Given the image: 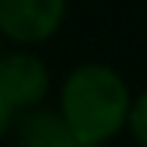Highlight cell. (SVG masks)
Wrapping results in <instances>:
<instances>
[{
	"label": "cell",
	"mask_w": 147,
	"mask_h": 147,
	"mask_svg": "<svg viewBox=\"0 0 147 147\" xmlns=\"http://www.w3.org/2000/svg\"><path fill=\"white\" fill-rule=\"evenodd\" d=\"M130 87L107 63H81L61 84V118L87 147L113 141L130 113Z\"/></svg>",
	"instance_id": "cell-1"
},
{
	"label": "cell",
	"mask_w": 147,
	"mask_h": 147,
	"mask_svg": "<svg viewBox=\"0 0 147 147\" xmlns=\"http://www.w3.org/2000/svg\"><path fill=\"white\" fill-rule=\"evenodd\" d=\"M66 0H0V38L35 46L61 32Z\"/></svg>",
	"instance_id": "cell-2"
},
{
	"label": "cell",
	"mask_w": 147,
	"mask_h": 147,
	"mask_svg": "<svg viewBox=\"0 0 147 147\" xmlns=\"http://www.w3.org/2000/svg\"><path fill=\"white\" fill-rule=\"evenodd\" d=\"M46 92H49V69L35 52L18 49L0 55V95L9 101L15 113L40 107Z\"/></svg>",
	"instance_id": "cell-3"
},
{
	"label": "cell",
	"mask_w": 147,
	"mask_h": 147,
	"mask_svg": "<svg viewBox=\"0 0 147 147\" xmlns=\"http://www.w3.org/2000/svg\"><path fill=\"white\" fill-rule=\"evenodd\" d=\"M18 144L20 147H87L69 124L61 118L58 110H26V115L18 121Z\"/></svg>",
	"instance_id": "cell-4"
},
{
	"label": "cell",
	"mask_w": 147,
	"mask_h": 147,
	"mask_svg": "<svg viewBox=\"0 0 147 147\" xmlns=\"http://www.w3.org/2000/svg\"><path fill=\"white\" fill-rule=\"evenodd\" d=\"M130 136L136 138L138 147H147V90L138 92L133 101H130V113H127V124Z\"/></svg>",
	"instance_id": "cell-5"
},
{
	"label": "cell",
	"mask_w": 147,
	"mask_h": 147,
	"mask_svg": "<svg viewBox=\"0 0 147 147\" xmlns=\"http://www.w3.org/2000/svg\"><path fill=\"white\" fill-rule=\"evenodd\" d=\"M12 124H15V110L9 107V101L3 95H0V138L12 130Z\"/></svg>",
	"instance_id": "cell-6"
},
{
	"label": "cell",
	"mask_w": 147,
	"mask_h": 147,
	"mask_svg": "<svg viewBox=\"0 0 147 147\" xmlns=\"http://www.w3.org/2000/svg\"><path fill=\"white\" fill-rule=\"evenodd\" d=\"M0 55H3V49H0Z\"/></svg>",
	"instance_id": "cell-7"
}]
</instances>
